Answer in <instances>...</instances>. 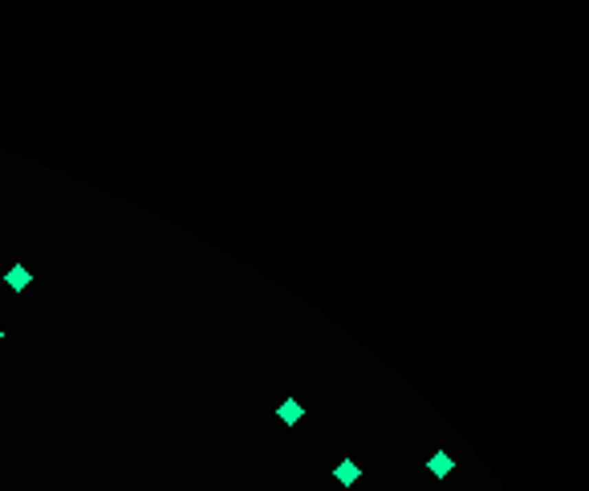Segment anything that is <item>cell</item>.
Instances as JSON below:
<instances>
[{
    "label": "cell",
    "instance_id": "cell-5",
    "mask_svg": "<svg viewBox=\"0 0 589 491\" xmlns=\"http://www.w3.org/2000/svg\"><path fill=\"white\" fill-rule=\"evenodd\" d=\"M0 341H4V329H0Z\"/></svg>",
    "mask_w": 589,
    "mask_h": 491
},
{
    "label": "cell",
    "instance_id": "cell-3",
    "mask_svg": "<svg viewBox=\"0 0 589 491\" xmlns=\"http://www.w3.org/2000/svg\"><path fill=\"white\" fill-rule=\"evenodd\" d=\"M301 414H305V410H301V402H297V398L280 402V410H276V418H280L285 426H293V422H301Z\"/></svg>",
    "mask_w": 589,
    "mask_h": 491
},
{
    "label": "cell",
    "instance_id": "cell-2",
    "mask_svg": "<svg viewBox=\"0 0 589 491\" xmlns=\"http://www.w3.org/2000/svg\"><path fill=\"white\" fill-rule=\"evenodd\" d=\"M427 467H431V475H435V479H447V475H452V455H447V450H439V455H431V463H427Z\"/></svg>",
    "mask_w": 589,
    "mask_h": 491
},
{
    "label": "cell",
    "instance_id": "cell-1",
    "mask_svg": "<svg viewBox=\"0 0 589 491\" xmlns=\"http://www.w3.org/2000/svg\"><path fill=\"white\" fill-rule=\"evenodd\" d=\"M333 475H337V483H342V488H354V483H358V475H362V471H358V463H354V459H342V463H337V471H333Z\"/></svg>",
    "mask_w": 589,
    "mask_h": 491
},
{
    "label": "cell",
    "instance_id": "cell-4",
    "mask_svg": "<svg viewBox=\"0 0 589 491\" xmlns=\"http://www.w3.org/2000/svg\"><path fill=\"white\" fill-rule=\"evenodd\" d=\"M29 280H33V276H29V268H25V264L8 268V288H12V293H25V288H29Z\"/></svg>",
    "mask_w": 589,
    "mask_h": 491
}]
</instances>
